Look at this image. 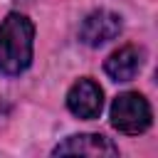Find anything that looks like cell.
I'll return each mask as SVG.
<instances>
[{
    "label": "cell",
    "instance_id": "obj_4",
    "mask_svg": "<svg viewBox=\"0 0 158 158\" xmlns=\"http://www.w3.org/2000/svg\"><path fill=\"white\" fill-rule=\"evenodd\" d=\"M121 17L114 10H91L79 25V40L86 47H101L121 35Z\"/></svg>",
    "mask_w": 158,
    "mask_h": 158
},
{
    "label": "cell",
    "instance_id": "obj_2",
    "mask_svg": "<svg viewBox=\"0 0 158 158\" xmlns=\"http://www.w3.org/2000/svg\"><path fill=\"white\" fill-rule=\"evenodd\" d=\"M111 126L123 133V136H138L146 133L151 128L153 121V111L151 104L143 94L138 91H123L111 101V111H109Z\"/></svg>",
    "mask_w": 158,
    "mask_h": 158
},
{
    "label": "cell",
    "instance_id": "obj_6",
    "mask_svg": "<svg viewBox=\"0 0 158 158\" xmlns=\"http://www.w3.org/2000/svg\"><path fill=\"white\" fill-rule=\"evenodd\" d=\"M143 59H146V52L138 44H123L106 57L104 72L111 81H131L143 69Z\"/></svg>",
    "mask_w": 158,
    "mask_h": 158
},
{
    "label": "cell",
    "instance_id": "obj_3",
    "mask_svg": "<svg viewBox=\"0 0 158 158\" xmlns=\"http://www.w3.org/2000/svg\"><path fill=\"white\" fill-rule=\"evenodd\" d=\"M67 109L77 118H81V121L99 118L101 109H104V91H101V86L94 79H89V77L77 79L69 86V91H67Z\"/></svg>",
    "mask_w": 158,
    "mask_h": 158
},
{
    "label": "cell",
    "instance_id": "obj_5",
    "mask_svg": "<svg viewBox=\"0 0 158 158\" xmlns=\"http://www.w3.org/2000/svg\"><path fill=\"white\" fill-rule=\"evenodd\" d=\"M52 156H118V146L101 133H74L52 148Z\"/></svg>",
    "mask_w": 158,
    "mask_h": 158
},
{
    "label": "cell",
    "instance_id": "obj_1",
    "mask_svg": "<svg viewBox=\"0 0 158 158\" xmlns=\"http://www.w3.org/2000/svg\"><path fill=\"white\" fill-rule=\"evenodd\" d=\"M35 25L22 12H7L0 20V74L20 77L32 64Z\"/></svg>",
    "mask_w": 158,
    "mask_h": 158
}]
</instances>
